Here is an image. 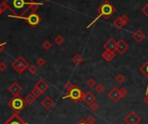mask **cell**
Instances as JSON below:
<instances>
[{
	"label": "cell",
	"mask_w": 148,
	"mask_h": 124,
	"mask_svg": "<svg viewBox=\"0 0 148 124\" xmlns=\"http://www.w3.org/2000/svg\"><path fill=\"white\" fill-rule=\"evenodd\" d=\"M6 10H9L12 14L8 15L9 17L17 18L28 15L30 12H36L43 3L35 2L34 0H5Z\"/></svg>",
	"instance_id": "obj_1"
},
{
	"label": "cell",
	"mask_w": 148,
	"mask_h": 124,
	"mask_svg": "<svg viewBox=\"0 0 148 124\" xmlns=\"http://www.w3.org/2000/svg\"><path fill=\"white\" fill-rule=\"evenodd\" d=\"M97 11L98 13V17H95L93 19V21L90 23V24H88L87 28H90L91 25H93V24L100 17H104L105 19H108L112 15L114 14V12L116 11V8L110 3V1H108V0H106V1H104L100 6L98 7Z\"/></svg>",
	"instance_id": "obj_2"
},
{
	"label": "cell",
	"mask_w": 148,
	"mask_h": 124,
	"mask_svg": "<svg viewBox=\"0 0 148 124\" xmlns=\"http://www.w3.org/2000/svg\"><path fill=\"white\" fill-rule=\"evenodd\" d=\"M85 93L81 89H79L78 86H75L72 89H71L67 95L63 96V99H71L73 103H79L81 101H84Z\"/></svg>",
	"instance_id": "obj_3"
},
{
	"label": "cell",
	"mask_w": 148,
	"mask_h": 124,
	"mask_svg": "<svg viewBox=\"0 0 148 124\" xmlns=\"http://www.w3.org/2000/svg\"><path fill=\"white\" fill-rule=\"evenodd\" d=\"M29 66H30L29 63L21 56L16 57L11 63V67L18 74H23L26 69H28Z\"/></svg>",
	"instance_id": "obj_4"
},
{
	"label": "cell",
	"mask_w": 148,
	"mask_h": 124,
	"mask_svg": "<svg viewBox=\"0 0 148 124\" xmlns=\"http://www.w3.org/2000/svg\"><path fill=\"white\" fill-rule=\"evenodd\" d=\"M26 105V103L24 101V99H23L20 95H16L11 99V101L9 102V107L14 110L16 113H19L22 111L24 107Z\"/></svg>",
	"instance_id": "obj_5"
},
{
	"label": "cell",
	"mask_w": 148,
	"mask_h": 124,
	"mask_svg": "<svg viewBox=\"0 0 148 124\" xmlns=\"http://www.w3.org/2000/svg\"><path fill=\"white\" fill-rule=\"evenodd\" d=\"M17 19H23V20H24L32 27L37 26L38 24H39L40 22H41V17L36 12H30L26 16L17 17Z\"/></svg>",
	"instance_id": "obj_6"
},
{
	"label": "cell",
	"mask_w": 148,
	"mask_h": 124,
	"mask_svg": "<svg viewBox=\"0 0 148 124\" xmlns=\"http://www.w3.org/2000/svg\"><path fill=\"white\" fill-rule=\"evenodd\" d=\"M126 124H139L141 121V118L133 111H131L124 119Z\"/></svg>",
	"instance_id": "obj_7"
},
{
	"label": "cell",
	"mask_w": 148,
	"mask_h": 124,
	"mask_svg": "<svg viewBox=\"0 0 148 124\" xmlns=\"http://www.w3.org/2000/svg\"><path fill=\"white\" fill-rule=\"evenodd\" d=\"M128 49H129V45L126 43V42L124 39H119L117 42V52L119 55H123L125 52H126Z\"/></svg>",
	"instance_id": "obj_8"
},
{
	"label": "cell",
	"mask_w": 148,
	"mask_h": 124,
	"mask_svg": "<svg viewBox=\"0 0 148 124\" xmlns=\"http://www.w3.org/2000/svg\"><path fill=\"white\" fill-rule=\"evenodd\" d=\"M104 49L105 51L116 53L117 52V41H115V39L113 38L108 39L107 42H106V43L104 44Z\"/></svg>",
	"instance_id": "obj_9"
},
{
	"label": "cell",
	"mask_w": 148,
	"mask_h": 124,
	"mask_svg": "<svg viewBox=\"0 0 148 124\" xmlns=\"http://www.w3.org/2000/svg\"><path fill=\"white\" fill-rule=\"evenodd\" d=\"M4 124H28V123L26 121H24L21 117H19L17 113H15Z\"/></svg>",
	"instance_id": "obj_10"
},
{
	"label": "cell",
	"mask_w": 148,
	"mask_h": 124,
	"mask_svg": "<svg viewBox=\"0 0 148 124\" xmlns=\"http://www.w3.org/2000/svg\"><path fill=\"white\" fill-rule=\"evenodd\" d=\"M108 97L111 99V100L113 103H118L119 101V99H121L120 97V94H119V89H118L117 87H114L109 93H108Z\"/></svg>",
	"instance_id": "obj_11"
},
{
	"label": "cell",
	"mask_w": 148,
	"mask_h": 124,
	"mask_svg": "<svg viewBox=\"0 0 148 124\" xmlns=\"http://www.w3.org/2000/svg\"><path fill=\"white\" fill-rule=\"evenodd\" d=\"M41 104H42V106L46 109V110H51L53 107H54V105H55V103H54V101L52 100V99L50 97V96H46L44 100L41 102Z\"/></svg>",
	"instance_id": "obj_12"
},
{
	"label": "cell",
	"mask_w": 148,
	"mask_h": 124,
	"mask_svg": "<svg viewBox=\"0 0 148 124\" xmlns=\"http://www.w3.org/2000/svg\"><path fill=\"white\" fill-rule=\"evenodd\" d=\"M9 92H10L13 96L19 95L20 93L22 92V87H21L18 83H12V84L9 87Z\"/></svg>",
	"instance_id": "obj_13"
},
{
	"label": "cell",
	"mask_w": 148,
	"mask_h": 124,
	"mask_svg": "<svg viewBox=\"0 0 148 124\" xmlns=\"http://www.w3.org/2000/svg\"><path fill=\"white\" fill-rule=\"evenodd\" d=\"M96 100V96L94 95V94L91 91H87L85 94V96H84V102L87 104V105H90L92 103H94Z\"/></svg>",
	"instance_id": "obj_14"
},
{
	"label": "cell",
	"mask_w": 148,
	"mask_h": 124,
	"mask_svg": "<svg viewBox=\"0 0 148 124\" xmlns=\"http://www.w3.org/2000/svg\"><path fill=\"white\" fill-rule=\"evenodd\" d=\"M35 86H36L37 88H38L43 93L45 92V91L49 89V83H48L45 80H44V79H40L39 81H38V82L36 83Z\"/></svg>",
	"instance_id": "obj_15"
},
{
	"label": "cell",
	"mask_w": 148,
	"mask_h": 124,
	"mask_svg": "<svg viewBox=\"0 0 148 124\" xmlns=\"http://www.w3.org/2000/svg\"><path fill=\"white\" fill-rule=\"evenodd\" d=\"M133 38L137 43H141V42L145 38V33H144L142 31L137 30V31L133 33Z\"/></svg>",
	"instance_id": "obj_16"
},
{
	"label": "cell",
	"mask_w": 148,
	"mask_h": 124,
	"mask_svg": "<svg viewBox=\"0 0 148 124\" xmlns=\"http://www.w3.org/2000/svg\"><path fill=\"white\" fill-rule=\"evenodd\" d=\"M139 71L148 79V60L139 68ZM147 94H148V82H147V87H146L145 95H147Z\"/></svg>",
	"instance_id": "obj_17"
},
{
	"label": "cell",
	"mask_w": 148,
	"mask_h": 124,
	"mask_svg": "<svg viewBox=\"0 0 148 124\" xmlns=\"http://www.w3.org/2000/svg\"><path fill=\"white\" fill-rule=\"evenodd\" d=\"M102 57L104 60H106V62H111L114 57H115V53L108 51H105L102 53Z\"/></svg>",
	"instance_id": "obj_18"
},
{
	"label": "cell",
	"mask_w": 148,
	"mask_h": 124,
	"mask_svg": "<svg viewBox=\"0 0 148 124\" xmlns=\"http://www.w3.org/2000/svg\"><path fill=\"white\" fill-rule=\"evenodd\" d=\"M112 23H113V25L116 27V28H118V29H121L123 26L125 25V23H124V21H123V19H122V17H121V16L120 17H116L114 20H113V22H112Z\"/></svg>",
	"instance_id": "obj_19"
},
{
	"label": "cell",
	"mask_w": 148,
	"mask_h": 124,
	"mask_svg": "<svg viewBox=\"0 0 148 124\" xmlns=\"http://www.w3.org/2000/svg\"><path fill=\"white\" fill-rule=\"evenodd\" d=\"M71 60H72V62L75 63L76 65L81 64L83 63V61H84V59H83V57H82V56L80 54H76L75 56H73V57L71 58Z\"/></svg>",
	"instance_id": "obj_20"
},
{
	"label": "cell",
	"mask_w": 148,
	"mask_h": 124,
	"mask_svg": "<svg viewBox=\"0 0 148 124\" xmlns=\"http://www.w3.org/2000/svg\"><path fill=\"white\" fill-rule=\"evenodd\" d=\"M36 99L37 98L31 93V94H29V95H27L26 96V98H24V101H26V103L27 105H32L35 102Z\"/></svg>",
	"instance_id": "obj_21"
},
{
	"label": "cell",
	"mask_w": 148,
	"mask_h": 124,
	"mask_svg": "<svg viewBox=\"0 0 148 124\" xmlns=\"http://www.w3.org/2000/svg\"><path fill=\"white\" fill-rule=\"evenodd\" d=\"M64 42H65V38H64L61 35H58V36L55 37V38H54V43H55L57 45H59V46L62 45V44L64 43Z\"/></svg>",
	"instance_id": "obj_22"
},
{
	"label": "cell",
	"mask_w": 148,
	"mask_h": 124,
	"mask_svg": "<svg viewBox=\"0 0 148 124\" xmlns=\"http://www.w3.org/2000/svg\"><path fill=\"white\" fill-rule=\"evenodd\" d=\"M36 98H38V97H39L42 94H43V92L38 89V88H37L36 86H34V88L32 89V92H31Z\"/></svg>",
	"instance_id": "obj_23"
},
{
	"label": "cell",
	"mask_w": 148,
	"mask_h": 124,
	"mask_svg": "<svg viewBox=\"0 0 148 124\" xmlns=\"http://www.w3.org/2000/svg\"><path fill=\"white\" fill-rule=\"evenodd\" d=\"M115 81L118 83H123L125 81H126V77L124 75H122V74H118L115 77Z\"/></svg>",
	"instance_id": "obj_24"
},
{
	"label": "cell",
	"mask_w": 148,
	"mask_h": 124,
	"mask_svg": "<svg viewBox=\"0 0 148 124\" xmlns=\"http://www.w3.org/2000/svg\"><path fill=\"white\" fill-rule=\"evenodd\" d=\"M119 94H120V97H121V99H123V98H125V97L127 95V94H128V90H127L126 88L122 87V88H120V89H119Z\"/></svg>",
	"instance_id": "obj_25"
},
{
	"label": "cell",
	"mask_w": 148,
	"mask_h": 124,
	"mask_svg": "<svg viewBox=\"0 0 148 124\" xmlns=\"http://www.w3.org/2000/svg\"><path fill=\"white\" fill-rule=\"evenodd\" d=\"M95 91L98 93V94H102L104 91H105V87L104 85L102 84H98L95 86Z\"/></svg>",
	"instance_id": "obj_26"
},
{
	"label": "cell",
	"mask_w": 148,
	"mask_h": 124,
	"mask_svg": "<svg viewBox=\"0 0 148 124\" xmlns=\"http://www.w3.org/2000/svg\"><path fill=\"white\" fill-rule=\"evenodd\" d=\"M52 43L49 41V40H45L44 43H43V44H42V47L45 49V51H48V49H50L51 48H52Z\"/></svg>",
	"instance_id": "obj_27"
},
{
	"label": "cell",
	"mask_w": 148,
	"mask_h": 124,
	"mask_svg": "<svg viewBox=\"0 0 148 124\" xmlns=\"http://www.w3.org/2000/svg\"><path fill=\"white\" fill-rule=\"evenodd\" d=\"M28 70H29V72H30L31 75H36L37 72H38V68L36 67V65L32 64V65H30V66H29Z\"/></svg>",
	"instance_id": "obj_28"
},
{
	"label": "cell",
	"mask_w": 148,
	"mask_h": 124,
	"mask_svg": "<svg viewBox=\"0 0 148 124\" xmlns=\"http://www.w3.org/2000/svg\"><path fill=\"white\" fill-rule=\"evenodd\" d=\"M75 86H76V85H74L72 83H71V82L68 81V82H66L65 84V90H66L67 92H69L71 89H72Z\"/></svg>",
	"instance_id": "obj_29"
},
{
	"label": "cell",
	"mask_w": 148,
	"mask_h": 124,
	"mask_svg": "<svg viewBox=\"0 0 148 124\" xmlns=\"http://www.w3.org/2000/svg\"><path fill=\"white\" fill-rule=\"evenodd\" d=\"M36 63H37V64H38L39 67H44V66L46 64V61H45V59L43 58V57H38V58L37 59Z\"/></svg>",
	"instance_id": "obj_30"
},
{
	"label": "cell",
	"mask_w": 148,
	"mask_h": 124,
	"mask_svg": "<svg viewBox=\"0 0 148 124\" xmlns=\"http://www.w3.org/2000/svg\"><path fill=\"white\" fill-rule=\"evenodd\" d=\"M89 108H90V109L92 111V112H96L98 109H100V105H98L97 103H92L91 104H90L89 105Z\"/></svg>",
	"instance_id": "obj_31"
},
{
	"label": "cell",
	"mask_w": 148,
	"mask_h": 124,
	"mask_svg": "<svg viewBox=\"0 0 148 124\" xmlns=\"http://www.w3.org/2000/svg\"><path fill=\"white\" fill-rule=\"evenodd\" d=\"M86 85H87L90 89H92V88H94V87L96 86V82H95V80H94V79L90 78V79H88V80H87V82H86Z\"/></svg>",
	"instance_id": "obj_32"
},
{
	"label": "cell",
	"mask_w": 148,
	"mask_h": 124,
	"mask_svg": "<svg viewBox=\"0 0 148 124\" xmlns=\"http://www.w3.org/2000/svg\"><path fill=\"white\" fill-rule=\"evenodd\" d=\"M85 121L88 124H94V122L96 121V118L93 115H89V116H87Z\"/></svg>",
	"instance_id": "obj_33"
},
{
	"label": "cell",
	"mask_w": 148,
	"mask_h": 124,
	"mask_svg": "<svg viewBox=\"0 0 148 124\" xmlns=\"http://www.w3.org/2000/svg\"><path fill=\"white\" fill-rule=\"evenodd\" d=\"M141 11H142V13L145 16V17H148V3L142 8V10H141Z\"/></svg>",
	"instance_id": "obj_34"
},
{
	"label": "cell",
	"mask_w": 148,
	"mask_h": 124,
	"mask_svg": "<svg viewBox=\"0 0 148 124\" xmlns=\"http://www.w3.org/2000/svg\"><path fill=\"white\" fill-rule=\"evenodd\" d=\"M121 17H122L123 21H124V23H125L126 24V23L129 22V20H130V19H129V17H128L126 14H123V15L121 16Z\"/></svg>",
	"instance_id": "obj_35"
},
{
	"label": "cell",
	"mask_w": 148,
	"mask_h": 124,
	"mask_svg": "<svg viewBox=\"0 0 148 124\" xmlns=\"http://www.w3.org/2000/svg\"><path fill=\"white\" fill-rule=\"evenodd\" d=\"M5 45H6V43H2V42H0V53H1L3 51H5Z\"/></svg>",
	"instance_id": "obj_36"
},
{
	"label": "cell",
	"mask_w": 148,
	"mask_h": 124,
	"mask_svg": "<svg viewBox=\"0 0 148 124\" xmlns=\"http://www.w3.org/2000/svg\"><path fill=\"white\" fill-rule=\"evenodd\" d=\"M7 68V65L5 63H0V71H4Z\"/></svg>",
	"instance_id": "obj_37"
},
{
	"label": "cell",
	"mask_w": 148,
	"mask_h": 124,
	"mask_svg": "<svg viewBox=\"0 0 148 124\" xmlns=\"http://www.w3.org/2000/svg\"><path fill=\"white\" fill-rule=\"evenodd\" d=\"M0 9L2 10V11H3V12H5V11L6 10V6H5V4L4 2L0 4Z\"/></svg>",
	"instance_id": "obj_38"
},
{
	"label": "cell",
	"mask_w": 148,
	"mask_h": 124,
	"mask_svg": "<svg viewBox=\"0 0 148 124\" xmlns=\"http://www.w3.org/2000/svg\"><path fill=\"white\" fill-rule=\"evenodd\" d=\"M144 103H145V104H147V105H148V94H147V95H145V96L144 97Z\"/></svg>",
	"instance_id": "obj_39"
},
{
	"label": "cell",
	"mask_w": 148,
	"mask_h": 124,
	"mask_svg": "<svg viewBox=\"0 0 148 124\" xmlns=\"http://www.w3.org/2000/svg\"><path fill=\"white\" fill-rule=\"evenodd\" d=\"M77 124H88V123L86 122V121H85L84 119H82V120H80V121H79Z\"/></svg>",
	"instance_id": "obj_40"
},
{
	"label": "cell",
	"mask_w": 148,
	"mask_h": 124,
	"mask_svg": "<svg viewBox=\"0 0 148 124\" xmlns=\"http://www.w3.org/2000/svg\"><path fill=\"white\" fill-rule=\"evenodd\" d=\"M3 13H4V12L2 11V10H1V9H0V16H1V15H2Z\"/></svg>",
	"instance_id": "obj_41"
},
{
	"label": "cell",
	"mask_w": 148,
	"mask_h": 124,
	"mask_svg": "<svg viewBox=\"0 0 148 124\" xmlns=\"http://www.w3.org/2000/svg\"><path fill=\"white\" fill-rule=\"evenodd\" d=\"M44 1H45V2H51L52 0H44Z\"/></svg>",
	"instance_id": "obj_42"
},
{
	"label": "cell",
	"mask_w": 148,
	"mask_h": 124,
	"mask_svg": "<svg viewBox=\"0 0 148 124\" xmlns=\"http://www.w3.org/2000/svg\"><path fill=\"white\" fill-rule=\"evenodd\" d=\"M91 1H94V0H91Z\"/></svg>",
	"instance_id": "obj_43"
}]
</instances>
